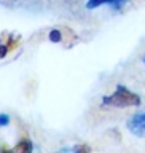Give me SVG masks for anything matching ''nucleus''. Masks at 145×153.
<instances>
[{"mask_svg":"<svg viewBox=\"0 0 145 153\" xmlns=\"http://www.w3.org/2000/svg\"><path fill=\"white\" fill-rule=\"evenodd\" d=\"M0 126H2V124H0Z\"/></svg>","mask_w":145,"mask_h":153,"instance_id":"9d476101","label":"nucleus"},{"mask_svg":"<svg viewBox=\"0 0 145 153\" xmlns=\"http://www.w3.org/2000/svg\"><path fill=\"white\" fill-rule=\"evenodd\" d=\"M74 152H89V148L88 147H75Z\"/></svg>","mask_w":145,"mask_h":153,"instance_id":"6e6552de","label":"nucleus"},{"mask_svg":"<svg viewBox=\"0 0 145 153\" xmlns=\"http://www.w3.org/2000/svg\"><path fill=\"white\" fill-rule=\"evenodd\" d=\"M144 65H145V56H144Z\"/></svg>","mask_w":145,"mask_h":153,"instance_id":"1a4fd4ad","label":"nucleus"},{"mask_svg":"<svg viewBox=\"0 0 145 153\" xmlns=\"http://www.w3.org/2000/svg\"><path fill=\"white\" fill-rule=\"evenodd\" d=\"M50 40L53 43H59L62 40V35H61V32L59 30H56V29H53V30L50 32Z\"/></svg>","mask_w":145,"mask_h":153,"instance_id":"39448f33","label":"nucleus"},{"mask_svg":"<svg viewBox=\"0 0 145 153\" xmlns=\"http://www.w3.org/2000/svg\"><path fill=\"white\" fill-rule=\"evenodd\" d=\"M102 105H110V107H136V105H141V96L129 91L126 86L118 85L115 93L112 96H105L102 97Z\"/></svg>","mask_w":145,"mask_h":153,"instance_id":"f257e3e1","label":"nucleus"},{"mask_svg":"<svg viewBox=\"0 0 145 153\" xmlns=\"http://www.w3.org/2000/svg\"><path fill=\"white\" fill-rule=\"evenodd\" d=\"M8 123H10V117L7 113H2L0 115V124H2V126H7Z\"/></svg>","mask_w":145,"mask_h":153,"instance_id":"423d86ee","label":"nucleus"},{"mask_svg":"<svg viewBox=\"0 0 145 153\" xmlns=\"http://www.w3.org/2000/svg\"><path fill=\"white\" fill-rule=\"evenodd\" d=\"M128 129L137 137H145V110L141 113H136L128 121Z\"/></svg>","mask_w":145,"mask_h":153,"instance_id":"f03ea898","label":"nucleus"},{"mask_svg":"<svg viewBox=\"0 0 145 153\" xmlns=\"http://www.w3.org/2000/svg\"><path fill=\"white\" fill-rule=\"evenodd\" d=\"M13 152H32V142L29 140V139H24V140H21L18 143L16 147L13 148Z\"/></svg>","mask_w":145,"mask_h":153,"instance_id":"20e7f679","label":"nucleus"},{"mask_svg":"<svg viewBox=\"0 0 145 153\" xmlns=\"http://www.w3.org/2000/svg\"><path fill=\"white\" fill-rule=\"evenodd\" d=\"M126 2H128V0H88V3H86V8H88V10H93V8L100 7V5L109 3L113 10H121L123 5L126 3Z\"/></svg>","mask_w":145,"mask_h":153,"instance_id":"7ed1b4c3","label":"nucleus"},{"mask_svg":"<svg viewBox=\"0 0 145 153\" xmlns=\"http://www.w3.org/2000/svg\"><path fill=\"white\" fill-rule=\"evenodd\" d=\"M8 50H10V48H8L7 45H2V43H0V59H2V57H5V56H7Z\"/></svg>","mask_w":145,"mask_h":153,"instance_id":"0eeeda50","label":"nucleus"}]
</instances>
